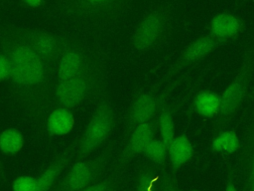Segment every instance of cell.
Segmentation results:
<instances>
[{
    "label": "cell",
    "instance_id": "cell-1",
    "mask_svg": "<svg viewBox=\"0 0 254 191\" xmlns=\"http://www.w3.org/2000/svg\"><path fill=\"white\" fill-rule=\"evenodd\" d=\"M0 51L10 60L12 94L21 107L32 114L44 110L50 102L55 72L14 31L11 25L0 26Z\"/></svg>",
    "mask_w": 254,
    "mask_h": 191
},
{
    "label": "cell",
    "instance_id": "cell-2",
    "mask_svg": "<svg viewBox=\"0 0 254 191\" xmlns=\"http://www.w3.org/2000/svg\"><path fill=\"white\" fill-rule=\"evenodd\" d=\"M132 0H58L60 12L85 27L106 26L125 14Z\"/></svg>",
    "mask_w": 254,
    "mask_h": 191
},
{
    "label": "cell",
    "instance_id": "cell-3",
    "mask_svg": "<svg viewBox=\"0 0 254 191\" xmlns=\"http://www.w3.org/2000/svg\"><path fill=\"white\" fill-rule=\"evenodd\" d=\"M105 85L104 70L98 61L80 75L58 82L54 89V96L60 106L71 109L100 95Z\"/></svg>",
    "mask_w": 254,
    "mask_h": 191
},
{
    "label": "cell",
    "instance_id": "cell-4",
    "mask_svg": "<svg viewBox=\"0 0 254 191\" xmlns=\"http://www.w3.org/2000/svg\"><path fill=\"white\" fill-rule=\"evenodd\" d=\"M116 119V111L110 98L102 96L76 142L75 158L85 159L99 148L113 132Z\"/></svg>",
    "mask_w": 254,
    "mask_h": 191
},
{
    "label": "cell",
    "instance_id": "cell-5",
    "mask_svg": "<svg viewBox=\"0 0 254 191\" xmlns=\"http://www.w3.org/2000/svg\"><path fill=\"white\" fill-rule=\"evenodd\" d=\"M254 72V50L245 51L238 72L220 95V109L215 123L216 131H222L242 105Z\"/></svg>",
    "mask_w": 254,
    "mask_h": 191
},
{
    "label": "cell",
    "instance_id": "cell-6",
    "mask_svg": "<svg viewBox=\"0 0 254 191\" xmlns=\"http://www.w3.org/2000/svg\"><path fill=\"white\" fill-rule=\"evenodd\" d=\"M173 7L162 4L148 12L137 24L130 43L137 52H148L157 48L166 38L172 24Z\"/></svg>",
    "mask_w": 254,
    "mask_h": 191
},
{
    "label": "cell",
    "instance_id": "cell-7",
    "mask_svg": "<svg viewBox=\"0 0 254 191\" xmlns=\"http://www.w3.org/2000/svg\"><path fill=\"white\" fill-rule=\"evenodd\" d=\"M178 82L170 83L164 90L154 88L151 91L138 95L131 102L126 117V136L139 124L148 122L157 117L162 106L167 102L168 96L176 88Z\"/></svg>",
    "mask_w": 254,
    "mask_h": 191
},
{
    "label": "cell",
    "instance_id": "cell-8",
    "mask_svg": "<svg viewBox=\"0 0 254 191\" xmlns=\"http://www.w3.org/2000/svg\"><path fill=\"white\" fill-rule=\"evenodd\" d=\"M111 154L112 146L109 145L91 159H78L61 180L56 191H80L89 186L102 173Z\"/></svg>",
    "mask_w": 254,
    "mask_h": 191
},
{
    "label": "cell",
    "instance_id": "cell-9",
    "mask_svg": "<svg viewBox=\"0 0 254 191\" xmlns=\"http://www.w3.org/2000/svg\"><path fill=\"white\" fill-rule=\"evenodd\" d=\"M17 35L52 69L56 71L58 61L68 38L31 27L13 26Z\"/></svg>",
    "mask_w": 254,
    "mask_h": 191
},
{
    "label": "cell",
    "instance_id": "cell-10",
    "mask_svg": "<svg viewBox=\"0 0 254 191\" xmlns=\"http://www.w3.org/2000/svg\"><path fill=\"white\" fill-rule=\"evenodd\" d=\"M98 61L82 42L68 38L56 68L58 82L66 81L80 75Z\"/></svg>",
    "mask_w": 254,
    "mask_h": 191
},
{
    "label": "cell",
    "instance_id": "cell-11",
    "mask_svg": "<svg viewBox=\"0 0 254 191\" xmlns=\"http://www.w3.org/2000/svg\"><path fill=\"white\" fill-rule=\"evenodd\" d=\"M221 44L213 39L210 35H203L198 37L197 39L190 42L186 48L182 51L178 59L174 62L173 66L169 69L166 75L162 78L159 85H162L175 77L184 69L193 65L206 56H208L211 52H213L217 47Z\"/></svg>",
    "mask_w": 254,
    "mask_h": 191
},
{
    "label": "cell",
    "instance_id": "cell-12",
    "mask_svg": "<svg viewBox=\"0 0 254 191\" xmlns=\"http://www.w3.org/2000/svg\"><path fill=\"white\" fill-rule=\"evenodd\" d=\"M157 128V117L137 125L127 136V142L113 164V171L121 170L133 157L143 154L147 145L155 138Z\"/></svg>",
    "mask_w": 254,
    "mask_h": 191
},
{
    "label": "cell",
    "instance_id": "cell-13",
    "mask_svg": "<svg viewBox=\"0 0 254 191\" xmlns=\"http://www.w3.org/2000/svg\"><path fill=\"white\" fill-rule=\"evenodd\" d=\"M245 27L244 21L230 12L215 14L208 25V35L218 41L221 45L237 39Z\"/></svg>",
    "mask_w": 254,
    "mask_h": 191
},
{
    "label": "cell",
    "instance_id": "cell-14",
    "mask_svg": "<svg viewBox=\"0 0 254 191\" xmlns=\"http://www.w3.org/2000/svg\"><path fill=\"white\" fill-rule=\"evenodd\" d=\"M76 142L72 143L41 173L37 179V191H49L59 178L60 174L75 154Z\"/></svg>",
    "mask_w": 254,
    "mask_h": 191
},
{
    "label": "cell",
    "instance_id": "cell-15",
    "mask_svg": "<svg viewBox=\"0 0 254 191\" xmlns=\"http://www.w3.org/2000/svg\"><path fill=\"white\" fill-rule=\"evenodd\" d=\"M193 146L185 134L176 135L168 146V158L174 171L186 164L193 155Z\"/></svg>",
    "mask_w": 254,
    "mask_h": 191
},
{
    "label": "cell",
    "instance_id": "cell-16",
    "mask_svg": "<svg viewBox=\"0 0 254 191\" xmlns=\"http://www.w3.org/2000/svg\"><path fill=\"white\" fill-rule=\"evenodd\" d=\"M74 123V115L70 109L60 106L50 113L47 128L54 135H65L72 130Z\"/></svg>",
    "mask_w": 254,
    "mask_h": 191
},
{
    "label": "cell",
    "instance_id": "cell-17",
    "mask_svg": "<svg viewBox=\"0 0 254 191\" xmlns=\"http://www.w3.org/2000/svg\"><path fill=\"white\" fill-rule=\"evenodd\" d=\"M220 95L211 91H201L193 99L194 110L203 117L217 116L220 109Z\"/></svg>",
    "mask_w": 254,
    "mask_h": 191
},
{
    "label": "cell",
    "instance_id": "cell-18",
    "mask_svg": "<svg viewBox=\"0 0 254 191\" xmlns=\"http://www.w3.org/2000/svg\"><path fill=\"white\" fill-rule=\"evenodd\" d=\"M162 176L155 164L143 165L136 176L134 191H157L160 188Z\"/></svg>",
    "mask_w": 254,
    "mask_h": 191
},
{
    "label": "cell",
    "instance_id": "cell-19",
    "mask_svg": "<svg viewBox=\"0 0 254 191\" xmlns=\"http://www.w3.org/2000/svg\"><path fill=\"white\" fill-rule=\"evenodd\" d=\"M157 124L160 137L168 147L175 138V121L173 111L167 102L162 106L157 115Z\"/></svg>",
    "mask_w": 254,
    "mask_h": 191
},
{
    "label": "cell",
    "instance_id": "cell-20",
    "mask_svg": "<svg viewBox=\"0 0 254 191\" xmlns=\"http://www.w3.org/2000/svg\"><path fill=\"white\" fill-rule=\"evenodd\" d=\"M23 146L24 136L19 129L8 127L0 132V150L4 154H17L22 150Z\"/></svg>",
    "mask_w": 254,
    "mask_h": 191
},
{
    "label": "cell",
    "instance_id": "cell-21",
    "mask_svg": "<svg viewBox=\"0 0 254 191\" xmlns=\"http://www.w3.org/2000/svg\"><path fill=\"white\" fill-rule=\"evenodd\" d=\"M240 140L237 133L232 129L220 131L211 142V148L215 152L233 153L238 150Z\"/></svg>",
    "mask_w": 254,
    "mask_h": 191
},
{
    "label": "cell",
    "instance_id": "cell-22",
    "mask_svg": "<svg viewBox=\"0 0 254 191\" xmlns=\"http://www.w3.org/2000/svg\"><path fill=\"white\" fill-rule=\"evenodd\" d=\"M143 155L157 166H163L168 157V147L160 138H154L146 147Z\"/></svg>",
    "mask_w": 254,
    "mask_h": 191
},
{
    "label": "cell",
    "instance_id": "cell-23",
    "mask_svg": "<svg viewBox=\"0 0 254 191\" xmlns=\"http://www.w3.org/2000/svg\"><path fill=\"white\" fill-rule=\"evenodd\" d=\"M13 191H37V179L29 175L17 177L12 184Z\"/></svg>",
    "mask_w": 254,
    "mask_h": 191
},
{
    "label": "cell",
    "instance_id": "cell-24",
    "mask_svg": "<svg viewBox=\"0 0 254 191\" xmlns=\"http://www.w3.org/2000/svg\"><path fill=\"white\" fill-rule=\"evenodd\" d=\"M117 183L118 181L115 176H110L99 182L92 183L80 191H115Z\"/></svg>",
    "mask_w": 254,
    "mask_h": 191
},
{
    "label": "cell",
    "instance_id": "cell-25",
    "mask_svg": "<svg viewBox=\"0 0 254 191\" xmlns=\"http://www.w3.org/2000/svg\"><path fill=\"white\" fill-rule=\"evenodd\" d=\"M12 67L9 58L0 51V83L8 81L11 78Z\"/></svg>",
    "mask_w": 254,
    "mask_h": 191
},
{
    "label": "cell",
    "instance_id": "cell-26",
    "mask_svg": "<svg viewBox=\"0 0 254 191\" xmlns=\"http://www.w3.org/2000/svg\"><path fill=\"white\" fill-rule=\"evenodd\" d=\"M161 191H181L178 186V182L173 175L165 174L162 176L161 184H160Z\"/></svg>",
    "mask_w": 254,
    "mask_h": 191
},
{
    "label": "cell",
    "instance_id": "cell-27",
    "mask_svg": "<svg viewBox=\"0 0 254 191\" xmlns=\"http://www.w3.org/2000/svg\"><path fill=\"white\" fill-rule=\"evenodd\" d=\"M28 7L31 8H39L42 6L44 0H22Z\"/></svg>",
    "mask_w": 254,
    "mask_h": 191
},
{
    "label": "cell",
    "instance_id": "cell-28",
    "mask_svg": "<svg viewBox=\"0 0 254 191\" xmlns=\"http://www.w3.org/2000/svg\"><path fill=\"white\" fill-rule=\"evenodd\" d=\"M252 139H253V142H254V120H253V126H252ZM251 181L252 183L254 182V152H253V157H252V165H251Z\"/></svg>",
    "mask_w": 254,
    "mask_h": 191
},
{
    "label": "cell",
    "instance_id": "cell-29",
    "mask_svg": "<svg viewBox=\"0 0 254 191\" xmlns=\"http://www.w3.org/2000/svg\"><path fill=\"white\" fill-rule=\"evenodd\" d=\"M225 191H238L236 186L234 185L233 181L231 180V178H229L227 180V184H226V187H225Z\"/></svg>",
    "mask_w": 254,
    "mask_h": 191
},
{
    "label": "cell",
    "instance_id": "cell-30",
    "mask_svg": "<svg viewBox=\"0 0 254 191\" xmlns=\"http://www.w3.org/2000/svg\"><path fill=\"white\" fill-rule=\"evenodd\" d=\"M252 191H254V182H253V186H252Z\"/></svg>",
    "mask_w": 254,
    "mask_h": 191
},
{
    "label": "cell",
    "instance_id": "cell-31",
    "mask_svg": "<svg viewBox=\"0 0 254 191\" xmlns=\"http://www.w3.org/2000/svg\"><path fill=\"white\" fill-rule=\"evenodd\" d=\"M190 191H199V190H190Z\"/></svg>",
    "mask_w": 254,
    "mask_h": 191
}]
</instances>
